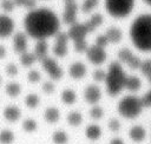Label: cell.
Returning <instances> with one entry per match:
<instances>
[{"label": "cell", "instance_id": "obj_9", "mask_svg": "<svg viewBox=\"0 0 151 144\" xmlns=\"http://www.w3.org/2000/svg\"><path fill=\"white\" fill-rule=\"evenodd\" d=\"M28 35L25 32H15L12 34V48L17 54H21L28 48Z\"/></svg>", "mask_w": 151, "mask_h": 144}, {"label": "cell", "instance_id": "obj_34", "mask_svg": "<svg viewBox=\"0 0 151 144\" xmlns=\"http://www.w3.org/2000/svg\"><path fill=\"white\" fill-rule=\"evenodd\" d=\"M26 79L29 84H38L41 80V73L38 70H29L27 72Z\"/></svg>", "mask_w": 151, "mask_h": 144}, {"label": "cell", "instance_id": "obj_8", "mask_svg": "<svg viewBox=\"0 0 151 144\" xmlns=\"http://www.w3.org/2000/svg\"><path fill=\"white\" fill-rule=\"evenodd\" d=\"M15 30L14 20L7 13H0V39H8Z\"/></svg>", "mask_w": 151, "mask_h": 144}, {"label": "cell", "instance_id": "obj_46", "mask_svg": "<svg viewBox=\"0 0 151 144\" xmlns=\"http://www.w3.org/2000/svg\"><path fill=\"white\" fill-rule=\"evenodd\" d=\"M110 144H124V142H123L122 139H119V138H113V139L110 142Z\"/></svg>", "mask_w": 151, "mask_h": 144}, {"label": "cell", "instance_id": "obj_26", "mask_svg": "<svg viewBox=\"0 0 151 144\" xmlns=\"http://www.w3.org/2000/svg\"><path fill=\"white\" fill-rule=\"evenodd\" d=\"M101 22H103V17L100 14H94V15H92V18L88 21L84 22V25H85L87 32L90 33V32L94 31L99 25H101Z\"/></svg>", "mask_w": 151, "mask_h": 144}, {"label": "cell", "instance_id": "obj_21", "mask_svg": "<svg viewBox=\"0 0 151 144\" xmlns=\"http://www.w3.org/2000/svg\"><path fill=\"white\" fill-rule=\"evenodd\" d=\"M24 105L28 110H35L40 105V97L37 93H28L24 98Z\"/></svg>", "mask_w": 151, "mask_h": 144}, {"label": "cell", "instance_id": "obj_17", "mask_svg": "<svg viewBox=\"0 0 151 144\" xmlns=\"http://www.w3.org/2000/svg\"><path fill=\"white\" fill-rule=\"evenodd\" d=\"M39 127V124L38 122L32 118V117H28V118H25L21 120V124H20V129L24 133H27V135H31V133H34L37 132Z\"/></svg>", "mask_w": 151, "mask_h": 144}, {"label": "cell", "instance_id": "obj_4", "mask_svg": "<svg viewBox=\"0 0 151 144\" xmlns=\"http://www.w3.org/2000/svg\"><path fill=\"white\" fill-rule=\"evenodd\" d=\"M143 107L142 98L136 96H126L118 103V112L126 119H133L138 117Z\"/></svg>", "mask_w": 151, "mask_h": 144}, {"label": "cell", "instance_id": "obj_10", "mask_svg": "<svg viewBox=\"0 0 151 144\" xmlns=\"http://www.w3.org/2000/svg\"><path fill=\"white\" fill-rule=\"evenodd\" d=\"M86 57L92 64L100 65L106 60V52L104 47H100L98 45H92L86 48Z\"/></svg>", "mask_w": 151, "mask_h": 144}, {"label": "cell", "instance_id": "obj_50", "mask_svg": "<svg viewBox=\"0 0 151 144\" xmlns=\"http://www.w3.org/2000/svg\"><path fill=\"white\" fill-rule=\"evenodd\" d=\"M0 105H1V98H0Z\"/></svg>", "mask_w": 151, "mask_h": 144}, {"label": "cell", "instance_id": "obj_11", "mask_svg": "<svg viewBox=\"0 0 151 144\" xmlns=\"http://www.w3.org/2000/svg\"><path fill=\"white\" fill-rule=\"evenodd\" d=\"M118 58H119L120 63L126 64V65H127L130 68H132V70L139 68L140 63H142V60H140L137 55H134L129 48H122V50H119V52H118Z\"/></svg>", "mask_w": 151, "mask_h": 144}, {"label": "cell", "instance_id": "obj_44", "mask_svg": "<svg viewBox=\"0 0 151 144\" xmlns=\"http://www.w3.org/2000/svg\"><path fill=\"white\" fill-rule=\"evenodd\" d=\"M142 104H143V106H151V90L147 92V93H145V96L142 98Z\"/></svg>", "mask_w": 151, "mask_h": 144}, {"label": "cell", "instance_id": "obj_23", "mask_svg": "<svg viewBox=\"0 0 151 144\" xmlns=\"http://www.w3.org/2000/svg\"><path fill=\"white\" fill-rule=\"evenodd\" d=\"M129 136L133 142H142V140H144V138L146 136V132H145V129L143 126L136 125V126L130 129Z\"/></svg>", "mask_w": 151, "mask_h": 144}, {"label": "cell", "instance_id": "obj_41", "mask_svg": "<svg viewBox=\"0 0 151 144\" xmlns=\"http://www.w3.org/2000/svg\"><path fill=\"white\" fill-rule=\"evenodd\" d=\"M107 126H109V129H110L111 131H118V130L120 129V123H119L118 119L111 118V119L109 120V123H107Z\"/></svg>", "mask_w": 151, "mask_h": 144}, {"label": "cell", "instance_id": "obj_49", "mask_svg": "<svg viewBox=\"0 0 151 144\" xmlns=\"http://www.w3.org/2000/svg\"><path fill=\"white\" fill-rule=\"evenodd\" d=\"M65 2H67V1H76V0H64Z\"/></svg>", "mask_w": 151, "mask_h": 144}, {"label": "cell", "instance_id": "obj_40", "mask_svg": "<svg viewBox=\"0 0 151 144\" xmlns=\"http://www.w3.org/2000/svg\"><path fill=\"white\" fill-rule=\"evenodd\" d=\"M74 48H76V51H78V52H85L86 48H87L86 40H85V39L76 40V41H74Z\"/></svg>", "mask_w": 151, "mask_h": 144}, {"label": "cell", "instance_id": "obj_48", "mask_svg": "<svg viewBox=\"0 0 151 144\" xmlns=\"http://www.w3.org/2000/svg\"><path fill=\"white\" fill-rule=\"evenodd\" d=\"M143 1H144L145 4H147L149 6H151V0H143Z\"/></svg>", "mask_w": 151, "mask_h": 144}, {"label": "cell", "instance_id": "obj_36", "mask_svg": "<svg viewBox=\"0 0 151 144\" xmlns=\"http://www.w3.org/2000/svg\"><path fill=\"white\" fill-rule=\"evenodd\" d=\"M98 4H99V0H84L81 9L84 13H90L98 6Z\"/></svg>", "mask_w": 151, "mask_h": 144}, {"label": "cell", "instance_id": "obj_29", "mask_svg": "<svg viewBox=\"0 0 151 144\" xmlns=\"http://www.w3.org/2000/svg\"><path fill=\"white\" fill-rule=\"evenodd\" d=\"M4 73H5L8 78H15V77H18V74H19V66H18L15 63L9 61V63H7V64L5 65V67H4Z\"/></svg>", "mask_w": 151, "mask_h": 144}, {"label": "cell", "instance_id": "obj_39", "mask_svg": "<svg viewBox=\"0 0 151 144\" xmlns=\"http://www.w3.org/2000/svg\"><path fill=\"white\" fill-rule=\"evenodd\" d=\"M104 116V111L100 106H93L90 110V117L92 119H100Z\"/></svg>", "mask_w": 151, "mask_h": 144}, {"label": "cell", "instance_id": "obj_28", "mask_svg": "<svg viewBox=\"0 0 151 144\" xmlns=\"http://www.w3.org/2000/svg\"><path fill=\"white\" fill-rule=\"evenodd\" d=\"M85 135H86V137H87L88 139H91V140H97V139L100 137V135H101V130H100V127H99L98 125L91 124V125H88V126L86 127Z\"/></svg>", "mask_w": 151, "mask_h": 144}, {"label": "cell", "instance_id": "obj_16", "mask_svg": "<svg viewBox=\"0 0 151 144\" xmlns=\"http://www.w3.org/2000/svg\"><path fill=\"white\" fill-rule=\"evenodd\" d=\"M42 117H44V120L47 124H55L60 119V111L55 106H50V107L45 109Z\"/></svg>", "mask_w": 151, "mask_h": 144}, {"label": "cell", "instance_id": "obj_13", "mask_svg": "<svg viewBox=\"0 0 151 144\" xmlns=\"http://www.w3.org/2000/svg\"><path fill=\"white\" fill-rule=\"evenodd\" d=\"M86 34H88L84 22L83 24H78V22H74L71 25L68 32H67V35L70 39H72L73 41L76 40H81V39H85Z\"/></svg>", "mask_w": 151, "mask_h": 144}, {"label": "cell", "instance_id": "obj_2", "mask_svg": "<svg viewBox=\"0 0 151 144\" xmlns=\"http://www.w3.org/2000/svg\"><path fill=\"white\" fill-rule=\"evenodd\" d=\"M130 38L136 48L151 52V14L137 17L130 27Z\"/></svg>", "mask_w": 151, "mask_h": 144}, {"label": "cell", "instance_id": "obj_18", "mask_svg": "<svg viewBox=\"0 0 151 144\" xmlns=\"http://www.w3.org/2000/svg\"><path fill=\"white\" fill-rule=\"evenodd\" d=\"M68 74L73 79H81L86 74V66L80 61L73 63L68 68Z\"/></svg>", "mask_w": 151, "mask_h": 144}, {"label": "cell", "instance_id": "obj_3", "mask_svg": "<svg viewBox=\"0 0 151 144\" xmlns=\"http://www.w3.org/2000/svg\"><path fill=\"white\" fill-rule=\"evenodd\" d=\"M126 73L124 72L122 65L117 61L111 63L109 66V70L105 76V84H106V91L109 96L116 97L118 96L122 90L124 89L125 80H126Z\"/></svg>", "mask_w": 151, "mask_h": 144}, {"label": "cell", "instance_id": "obj_15", "mask_svg": "<svg viewBox=\"0 0 151 144\" xmlns=\"http://www.w3.org/2000/svg\"><path fill=\"white\" fill-rule=\"evenodd\" d=\"M84 97H85V100L88 104H93L94 105L100 100V97H101L100 89L98 86H96V85H88L85 89Z\"/></svg>", "mask_w": 151, "mask_h": 144}, {"label": "cell", "instance_id": "obj_12", "mask_svg": "<svg viewBox=\"0 0 151 144\" xmlns=\"http://www.w3.org/2000/svg\"><path fill=\"white\" fill-rule=\"evenodd\" d=\"M77 12H78V6L76 1H67L65 2V11L63 14L64 22L67 25H72L77 20Z\"/></svg>", "mask_w": 151, "mask_h": 144}, {"label": "cell", "instance_id": "obj_14", "mask_svg": "<svg viewBox=\"0 0 151 144\" xmlns=\"http://www.w3.org/2000/svg\"><path fill=\"white\" fill-rule=\"evenodd\" d=\"M22 92V86L19 81L11 80L4 85V93L9 99H17Z\"/></svg>", "mask_w": 151, "mask_h": 144}, {"label": "cell", "instance_id": "obj_20", "mask_svg": "<svg viewBox=\"0 0 151 144\" xmlns=\"http://www.w3.org/2000/svg\"><path fill=\"white\" fill-rule=\"evenodd\" d=\"M47 52H48V45H47V41L46 39H41V40H37V44L34 46V55L37 57L38 61H40L42 58H45L47 55Z\"/></svg>", "mask_w": 151, "mask_h": 144}, {"label": "cell", "instance_id": "obj_6", "mask_svg": "<svg viewBox=\"0 0 151 144\" xmlns=\"http://www.w3.org/2000/svg\"><path fill=\"white\" fill-rule=\"evenodd\" d=\"M1 118L8 124H17L22 119V110L17 104H6L1 110Z\"/></svg>", "mask_w": 151, "mask_h": 144}, {"label": "cell", "instance_id": "obj_19", "mask_svg": "<svg viewBox=\"0 0 151 144\" xmlns=\"http://www.w3.org/2000/svg\"><path fill=\"white\" fill-rule=\"evenodd\" d=\"M17 133L9 127L0 129V144H15Z\"/></svg>", "mask_w": 151, "mask_h": 144}, {"label": "cell", "instance_id": "obj_22", "mask_svg": "<svg viewBox=\"0 0 151 144\" xmlns=\"http://www.w3.org/2000/svg\"><path fill=\"white\" fill-rule=\"evenodd\" d=\"M35 61H38V59H37V57L34 55L33 52L26 51V52L19 54V63H20V65H21L22 67L28 68V67H31Z\"/></svg>", "mask_w": 151, "mask_h": 144}, {"label": "cell", "instance_id": "obj_5", "mask_svg": "<svg viewBox=\"0 0 151 144\" xmlns=\"http://www.w3.org/2000/svg\"><path fill=\"white\" fill-rule=\"evenodd\" d=\"M134 7V0H105L107 13L117 19L127 17Z\"/></svg>", "mask_w": 151, "mask_h": 144}, {"label": "cell", "instance_id": "obj_47", "mask_svg": "<svg viewBox=\"0 0 151 144\" xmlns=\"http://www.w3.org/2000/svg\"><path fill=\"white\" fill-rule=\"evenodd\" d=\"M4 85V77H2V74H0V87Z\"/></svg>", "mask_w": 151, "mask_h": 144}, {"label": "cell", "instance_id": "obj_38", "mask_svg": "<svg viewBox=\"0 0 151 144\" xmlns=\"http://www.w3.org/2000/svg\"><path fill=\"white\" fill-rule=\"evenodd\" d=\"M41 91L45 93V94H53L54 91H55V85L52 83V81H44L41 84Z\"/></svg>", "mask_w": 151, "mask_h": 144}, {"label": "cell", "instance_id": "obj_32", "mask_svg": "<svg viewBox=\"0 0 151 144\" xmlns=\"http://www.w3.org/2000/svg\"><path fill=\"white\" fill-rule=\"evenodd\" d=\"M52 51H53V54L55 57L63 58V57H65L67 54V51H68L67 44H58V42H54Z\"/></svg>", "mask_w": 151, "mask_h": 144}, {"label": "cell", "instance_id": "obj_35", "mask_svg": "<svg viewBox=\"0 0 151 144\" xmlns=\"http://www.w3.org/2000/svg\"><path fill=\"white\" fill-rule=\"evenodd\" d=\"M15 4H14V0H1L0 2V8L2 11V13H11L14 8H15Z\"/></svg>", "mask_w": 151, "mask_h": 144}, {"label": "cell", "instance_id": "obj_43", "mask_svg": "<svg viewBox=\"0 0 151 144\" xmlns=\"http://www.w3.org/2000/svg\"><path fill=\"white\" fill-rule=\"evenodd\" d=\"M96 45H98V46L105 48V46L109 45V39L106 38L105 34H101V35H99V37L96 39Z\"/></svg>", "mask_w": 151, "mask_h": 144}, {"label": "cell", "instance_id": "obj_37", "mask_svg": "<svg viewBox=\"0 0 151 144\" xmlns=\"http://www.w3.org/2000/svg\"><path fill=\"white\" fill-rule=\"evenodd\" d=\"M17 7H24L27 9H32L35 7V0H14Z\"/></svg>", "mask_w": 151, "mask_h": 144}, {"label": "cell", "instance_id": "obj_31", "mask_svg": "<svg viewBox=\"0 0 151 144\" xmlns=\"http://www.w3.org/2000/svg\"><path fill=\"white\" fill-rule=\"evenodd\" d=\"M66 120H67V123H68L71 126H78V125H80L81 122H83V116H81V113L78 112V111H72V112H70V113L67 114Z\"/></svg>", "mask_w": 151, "mask_h": 144}, {"label": "cell", "instance_id": "obj_33", "mask_svg": "<svg viewBox=\"0 0 151 144\" xmlns=\"http://www.w3.org/2000/svg\"><path fill=\"white\" fill-rule=\"evenodd\" d=\"M139 70L149 79V81L151 84V59H147V60L142 61L140 63V66H139Z\"/></svg>", "mask_w": 151, "mask_h": 144}, {"label": "cell", "instance_id": "obj_30", "mask_svg": "<svg viewBox=\"0 0 151 144\" xmlns=\"http://www.w3.org/2000/svg\"><path fill=\"white\" fill-rule=\"evenodd\" d=\"M51 139L54 144H66L68 142V135L65 131L58 130V131H54L52 133Z\"/></svg>", "mask_w": 151, "mask_h": 144}, {"label": "cell", "instance_id": "obj_24", "mask_svg": "<svg viewBox=\"0 0 151 144\" xmlns=\"http://www.w3.org/2000/svg\"><path fill=\"white\" fill-rule=\"evenodd\" d=\"M140 86H142V83H140V79L138 77H136V76L126 77L124 89H126L129 91H132V92H136L140 89Z\"/></svg>", "mask_w": 151, "mask_h": 144}, {"label": "cell", "instance_id": "obj_1", "mask_svg": "<svg viewBox=\"0 0 151 144\" xmlns=\"http://www.w3.org/2000/svg\"><path fill=\"white\" fill-rule=\"evenodd\" d=\"M60 21L57 14L48 8H32L25 15V33L35 39H47L59 32Z\"/></svg>", "mask_w": 151, "mask_h": 144}, {"label": "cell", "instance_id": "obj_25", "mask_svg": "<svg viewBox=\"0 0 151 144\" xmlns=\"http://www.w3.org/2000/svg\"><path fill=\"white\" fill-rule=\"evenodd\" d=\"M106 38L109 39V42H113V44H117L122 40V31L117 27H110L106 33H105Z\"/></svg>", "mask_w": 151, "mask_h": 144}, {"label": "cell", "instance_id": "obj_45", "mask_svg": "<svg viewBox=\"0 0 151 144\" xmlns=\"http://www.w3.org/2000/svg\"><path fill=\"white\" fill-rule=\"evenodd\" d=\"M8 55V50L7 47L4 45V44H0V61L1 60H5Z\"/></svg>", "mask_w": 151, "mask_h": 144}, {"label": "cell", "instance_id": "obj_7", "mask_svg": "<svg viewBox=\"0 0 151 144\" xmlns=\"http://www.w3.org/2000/svg\"><path fill=\"white\" fill-rule=\"evenodd\" d=\"M40 63L42 68L52 80H60L63 78V70L53 58L46 55L40 60Z\"/></svg>", "mask_w": 151, "mask_h": 144}, {"label": "cell", "instance_id": "obj_27", "mask_svg": "<svg viewBox=\"0 0 151 144\" xmlns=\"http://www.w3.org/2000/svg\"><path fill=\"white\" fill-rule=\"evenodd\" d=\"M60 99H61V102H63L64 104H66V105H72V104L77 100V94H76V92H74L73 90L67 89V90H64V91L61 92Z\"/></svg>", "mask_w": 151, "mask_h": 144}, {"label": "cell", "instance_id": "obj_42", "mask_svg": "<svg viewBox=\"0 0 151 144\" xmlns=\"http://www.w3.org/2000/svg\"><path fill=\"white\" fill-rule=\"evenodd\" d=\"M105 76H106V72L104 70H97L93 72V79L96 81H104L105 80Z\"/></svg>", "mask_w": 151, "mask_h": 144}]
</instances>
